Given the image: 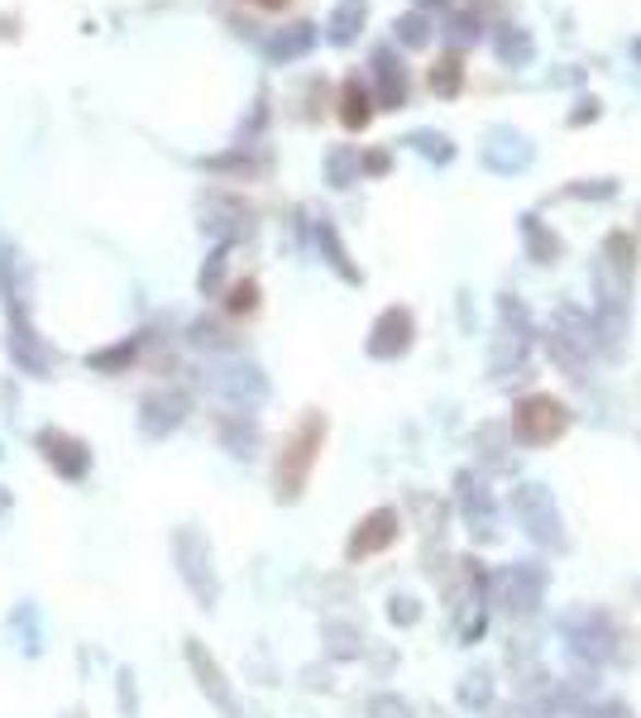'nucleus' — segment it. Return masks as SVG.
Listing matches in <instances>:
<instances>
[{"instance_id":"obj_1","label":"nucleus","mask_w":641,"mask_h":718,"mask_svg":"<svg viewBox=\"0 0 641 718\" xmlns=\"http://www.w3.org/2000/svg\"><path fill=\"white\" fill-rule=\"evenodd\" d=\"M321 441H325V417H317V412L283 441V451H278V493L283 499H297V493H302L311 465H317Z\"/></svg>"},{"instance_id":"obj_2","label":"nucleus","mask_w":641,"mask_h":718,"mask_svg":"<svg viewBox=\"0 0 641 718\" xmlns=\"http://www.w3.org/2000/svg\"><path fill=\"white\" fill-rule=\"evenodd\" d=\"M34 446H38V455H44L48 465H54V475L68 479V485H77V479L91 475V451H87L82 436H72V431L44 426V431L34 436Z\"/></svg>"},{"instance_id":"obj_3","label":"nucleus","mask_w":641,"mask_h":718,"mask_svg":"<svg viewBox=\"0 0 641 718\" xmlns=\"http://www.w3.org/2000/svg\"><path fill=\"white\" fill-rule=\"evenodd\" d=\"M565 408H560L556 398H527L522 402V412H517V426L527 431L531 441H551V436H560L565 431Z\"/></svg>"},{"instance_id":"obj_4","label":"nucleus","mask_w":641,"mask_h":718,"mask_svg":"<svg viewBox=\"0 0 641 718\" xmlns=\"http://www.w3.org/2000/svg\"><path fill=\"white\" fill-rule=\"evenodd\" d=\"M374 77H378V106L384 111L408 106V72H402V62L392 58V48H378L374 54Z\"/></svg>"},{"instance_id":"obj_5","label":"nucleus","mask_w":641,"mask_h":718,"mask_svg":"<svg viewBox=\"0 0 641 718\" xmlns=\"http://www.w3.org/2000/svg\"><path fill=\"white\" fill-rule=\"evenodd\" d=\"M10 360H15L24 374H38V378H48V369H54V360H48V350L38 345L30 321H10Z\"/></svg>"},{"instance_id":"obj_6","label":"nucleus","mask_w":641,"mask_h":718,"mask_svg":"<svg viewBox=\"0 0 641 718\" xmlns=\"http://www.w3.org/2000/svg\"><path fill=\"white\" fill-rule=\"evenodd\" d=\"M398 537V513H374L364 517V527L355 532V542H350V556H369V551H384V546Z\"/></svg>"},{"instance_id":"obj_7","label":"nucleus","mask_w":641,"mask_h":718,"mask_svg":"<svg viewBox=\"0 0 641 718\" xmlns=\"http://www.w3.org/2000/svg\"><path fill=\"white\" fill-rule=\"evenodd\" d=\"M364 20H369V0H340L335 15H331V24H325V38L345 48L350 38L364 30Z\"/></svg>"},{"instance_id":"obj_8","label":"nucleus","mask_w":641,"mask_h":718,"mask_svg":"<svg viewBox=\"0 0 641 718\" xmlns=\"http://www.w3.org/2000/svg\"><path fill=\"white\" fill-rule=\"evenodd\" d=\"M374 121V101H369V91H364L359 77H350L345 87H340V125L345 129H364Z\"/></svg>"},{"instance_id":"obj_9","label":"nucleus","mask_w":641,"mask_h":718,"mask_svg":"<svg viewBox=\"0 0 641 718\" xmlns=\"http://www.w3.org/2000/svg\"><path fill=\"white\" fill-rule=\"evenodd\" d=\"M499 58L507 62V68H527V62L536 58V44H531V34L522 30V24H503L499 30Z\"/></svg>"},{"instance_id":"obj_10","label":"nucleus","mask_w":641,"mask_h":718,"mask_svg":"<svg viewBox=\"0 0 641 718\" xmlns=\"http://www.w3.org/2000/svg\"><path fill=\"white\" fill-rule=\"evenodd\" d=\"M317 44V24H293L287 34H278V38H268V58L273 62H287V58H302L307 48Z\"/></svg>"},{"instance_id":"obj_11","label":"nucleus","mask_w":641,"mask_h":718,"mask_svg":"<svg viewBox=\"0 0 641 718\" xmlns=\"http://www.w3.org/2000/svg\"><path fill=\"white\" fill-rule=\"evenodd\" d=\"M460 87H465V58L460 54L436 58V68H431V91L450 101V96H460Z\"/></svg>"},{"instance_id":"obj_12","label":"nucleus","mask_w":641,"mask_h":718,"mask_svg":"<svg viewBox=\"0 0 641 718\" xmlns=\"http://www.w3.org/2000/svg\"><path fill=\"white\" fill-rule=\"evenodd\" d=\"M408 331H412L408 311H388V317L378 321V341H374V355H392V350H402V345H408Z\"/></svg>"},{"instance_id":"obj_13","label":"nucleus","mask_w":641,"mask_h":718,"mask_svg":"<svg viewBox=\"0 0 641 718\" xmlns=\"http://www.w3.org/2000/svg\"><path fill=\"white\" fill-rule=\"evenodd\" d=\"M187 661L196 665V675H202V685H206V695H211L216 704H220V709H230V695H226V685H220V671H216V661L211 657H206V651L202 647H187Z\"/></svg>"},{"instance_id":"obj_14","label":"nucleus","mask_w":641,"mask_h":718,"mask_svg":"<svg viewBox=\"0 0 641 718\" xmlns=\"http://www.w3.org/2000/svg\"><path fill=\"white\" fill-rule=\"evenodd\" d=\"M392 30H398V38L408 48H426L431 44V20L422 15V10H412V15H402L398 24H392Z\"/></svg>"},{"instance_id":"obj_15","label":"nucleus","mask_w":641,"mask_h":718,"mask_svg":"<svg viewBox=\"0 0 641 718\" xmlns=\"http://www.w3.org/2000/svg\"><path fill=\"white\" fill-rule=\"evenodd\" d=\"M10 628H15L20 637H24V651H30V657H34V651H44V628H34V608L30 604H20L15 608V618H10Z\"/></svg>"},{"instance_id":"obj_16","label":"nucleus","mask_w":641,"mask_h":718,"mask_svg":"<svg viewBox=\"0 0 641 718\" xmlns=\"http://www.w3.org/2000/svg\"><path fill=\"white\" fill-rule=\"evenodd\" d=\"M129 360H135V341H125L121 350H96V355H87L91 369H125Z\"/></svg>"},{"instance_id":"obj_17","label":"nucleus","mask_w":641,"mask_h":718,"mask_svg":"<svg viewBox=\"0 0 641 718\" xmlns=\"http://www.w3.org/2000/svg\"><path fill=\"white\" fill-rule=\"evenodd\" d=\"M408 144H416V149H422V153H436V159H450V139H446V135H431V129H416V135H412Z\"/></svg>"},{"instance_id":"obj_18","label":"nucleus","mask_w":641,"mask_h":718,"mask_svg":"<svg viewBox=\"0 0 641 718\" xmlns=\"http://www.w3.org/2000/svg\"><path fill=\"white\" fill-rule=\"evenodd\" d=\"M254 297H259V287H254V283H240V287L230 293V311H250Z\"/></svg>"},{"instance_id":"obj_19","label":"nucleus","mask_w":641,"mask_h":718,"mask_svg":"<svg viewBox=\"0 0 641 718\" xmlns=\"http://www.w3.org/2000/svg\"><path fill=\"white\" fill-rule=\"evenodd\" d=\"M450 38L455 44H469V38H479V20H469V15H460L450 24Z\"/></svg>"},{"instance_id":"obj_20","label":"nucleus","mask_w":641,"mask_h":718,"mask_svg":"<svg viewBox=\"0 0 641 718\" xmlns=\"http://www.w3.org/2000/svg\"><path fill=\"white\" fill-rule=\"evenodd\" d=\"M584 121H598V101H594V96H584V101H580V111L570 115V125H584Z\"/></svg>"},{"instance_id":"obj_21","label":"nucleus","mask_w":641,"mask_h":718,"mask_svg":"<svg viewBox=\"0 0 641 718\" xmlns=\"http://www.w3.org/2000/svg\"><path fill=\"white\" fill-rule=\"evenodd\" d=\"M129 681H135V675L121 671V685H125V714H135V689H129Z\"/></svg>"},{"instance_id":"obj_22","label":"nucleus","mask_w":641,"mask_h":718,"mask_svg":"<svg viewBox=\"0 0 641 718\" xmlns=\"http://www.w3.org/2000/svg\"><path fill=\"white\" fill-rule=\"evenodd\" d=\"M364 163H369V173H384V168H388V153H369Z\"/></svg>"},{"instance_id":"obj_23","label":"nucleus","mask_w":641,"mask_h":718,"mask_svg":"<svg viewBox=\"0 0 641 718\" xmlns=\"http://www.w3.org/2000/svg\"><path fill=\"white\" fill-rule=\"evenodd\" d=\"M254 5H264V10H283L287 0H254Z\"/></svg>"},{"instance_id":"obj_24","label":"nucleus","mask_w":641,"mask_h":718,"mask_svg":"<svg viewBox=\"0 0 641 718\" xmlns=\"http://www.w3.org/2000/svg\"><path fill=\"white\" fill-rule=\"evenodd\" d=\"M632 58L641 62V38H632Z\"/></svg>"},{"instance_id":"obj_25","label":"nucleus","mask_w":641,"mask_h":718,"mask_svg":"<svg viewBox=\"0 0 641 718\" xmlns=\"http://www.w3.org/2000/svg\"><path fill=\"white\" fill-rule=\"evenodd\" d=\"M416 5H440V0H416Z\"/></svg>"}]
</instances>
